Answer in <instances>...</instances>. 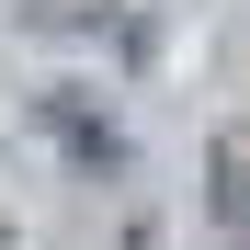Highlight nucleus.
<instances>
[{"instance_id":"obj_1","label":"nucleus","mask_w":250,"mask_h":250,"mask_svg":"<svg viewBox=\"0 0 250 250\" xmlns=\"http://www.w3.org/2000/svg\"><path fill=\"white\" fill-rule=\"evenodd\" d=\"M216 216L250 239V125H228V137H216Z\"/></svg>"}]
</instances>
